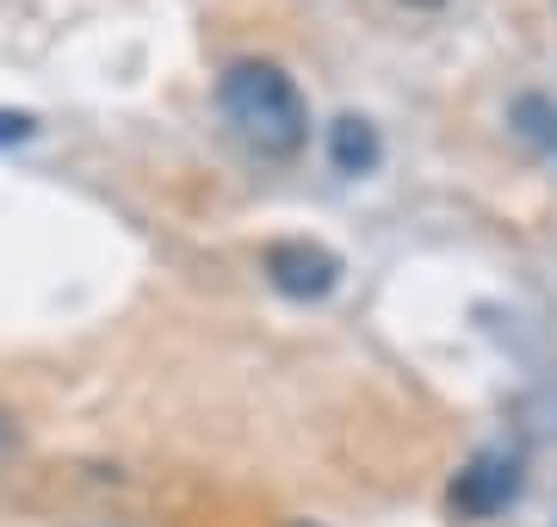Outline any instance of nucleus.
<instances>
[{"label": "nucleus", "mask_w": 557, "mask_h": 527, "mask_svg": "<svg viewBox=\"0 0 557 527\" xmlns=\"http://www.w3.org/2000/svg\"><path fill=\"white\" fill-rule=\"evenodd\" d=\"M218 112L236 131L242 149H255L260 162H285L310 137V106H304L298 82L278 62H260V57L230 62L218 75Z\"/></svg>", "instance_id": "f257e3e1"}, {"label": "nucleus", "mask_w": 557, "mask_h": 527, "mask_svg": "<svg viewBox=\"0 0 557 527\" xmlns=\"http://www.w3.org/2000/svg\"><path fill=\"white\" fill-rule=\"evenodd\" d=\"M267 280H273V292H285V298H298V305H310V298H329L341 285V255L322 243H304V236H292V243H273L267 248Z\"/></svg>", "instance_id": "f03ea898"}, {"label": "nucleus", "mask_w": 557, "mask_h": 527, "mask_svg": "<svg viewBox=\"0 0 557 527\" xmlns=\"http://www.w3.org/2000/svg\"><path fill=\"white\" fill-rule=\"evenodd\" d=\"M520 497V453L515 446H483L471 466L453 478V503L465 515H496Z\"/></svg>", "instance_id": "7ed1b4c3"}, {"label": "nucleus", "mask_w": 557, "mask_h": 527, "mask_svg": "<svg viewBox=\"0 0 557 527\" xmlns=\"http://www.w3.org/2000/svg\"><path fill=\"white\" fill-rule=\"evenodd\" d=\"M329 162H335L341 174H372V168L384 162L379 124L359 119V112H341V119L329 124Z\"/></svg>", "instance_id": "20e7f679"}, {"label": "nucleus", "mask_w": 557, "mask_h": 527, "mask_svg": "<svg viewBox=\"0 0 557 527\" xmlns=\"http://www.w3.org/2000/svg\"><path fill=\"white\" fill-rule=\"evenodd\" d=\"M508 124H515L520 137L533 143V149L557 156V106L545 100V94H520V100L508 106Z\"/></svg>", "instance_id": "39448f33"}, {"label": "nucleus", "mask_w": 557, "mask_h": 527, "mask_svg": "<svg viewBox=\"0 0 557 527\" xmlns=\"http://www.w3.org/2000/svg\"><path fill=\"white\" fill-rule=\"evenodd\" d=\"M32 131H38V119H32V112H0V143H25Z\"/></svg>", "instance_id": "423d86ee"}, {"label": "nucleus", "mask_w": 557, "mask_h": 527, "mask_svg": "<svg viewBox=\"0 0 557 527\" xmlns=\"http://www.w3.org/2000/svg\"><path fill=\"white\" fill-rule=\"evenodd\" d=\"M403 7H421V13H428V7H446V0H403Z\"/></svg>", "instance_id": "0eeeda50"}]
</instances>
